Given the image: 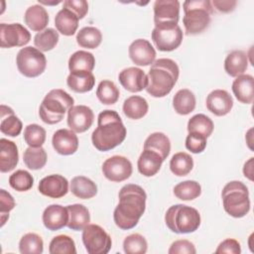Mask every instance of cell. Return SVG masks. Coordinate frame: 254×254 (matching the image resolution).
Masks as SVG:
<instances>
[{"label":"cell","instance_id":"cell-35","mask_svg":"<svg viewBox=\"0 0 254 254\" xmlns=\"http://www.w3.org/2000/svg\"><path fill=\"white\" fill-rule=\"evenodd\" d=\"M102 41V34L99 29L91 26L83 27L77 32L76 43L79 47L85 49H95Z\"/></svg>","mask_w":254,"mask_h":254},{"label":"cell","instance_id":"cell-47","mask_svg":"<svg viewBox=\"0 0 254 254\" xmlns=\"http://www.w3.org/2000/svg\"><path fill=\"white\" fill-rule=\"evenodd\" d=\"M16 202L8 191L5 190H0V219L1 226L5 224L7 219L9 218V212L15 207Z\"/></svg>","mask_w":254,"mask_h":254},{"label":"cell","instance_id":"cell-23","mask_svg":"<svg viewBox=\"0 0 254 254\" xmlns=\"http://www.w3.org/2000/svg\"><path fill=\"white\" fill-rule=\"evenodd\" d=\"M19 161V152L17 145L8 139L0 140V171L8 173L13 171Z\"/></svg>","mask_w":254,"mask_h":254},{"label":"cell","instance_id":"cell-39","mask_svg":"<svg viewBox=\"0 0 254 254\" xmlns=\"http://www.w3.org/2000/svg\"><path fill=\"white\" fill-rule=\"evenodd\" d=\"M47 152L43 147H28L23 155L25 165L30 170H40L47 163Z\"/></svg>","mask_w":254,"mask_h":254},{"label":"cell","instance_id":"cell-27","mask_svg":"<svg viewBox=\"0 0 254 254\" xmlns=\"http://www.w3.org/2000/svg\"><path fill=\"white\" fill-rule=\"evenodd\" d=\"M78 17L69 9H61L55 17V25L61 34L64 36H72L78 27Z\"/></svg>","mask_w":254,"mask_h":254},{"label":"cell","instance_id":"cell-10","mask_svg":"<svg viewBox=\"0 0 254 254\" xmlns=\"http://www.w3.org/2000/svg\"><path fill=\"white\" fill-rule=\"evenodd\" d=\"M183 31L178 24L155 26L152 31L153 43L162 52H172L178 49L183 42Z\"/></svg>","mask_w":254,"mask_h":254},{"label":"cell","instance_id":"cell-26","mask_svg":"<svg viewBox=\"0 0 254 254\" xmlns=\"http://www.w3.org/2000/svg\"><path fill=\"white\" fill-rule=\"evenodd\" d=\"M22 129V121L17 115H15L14 110L11 107L2 104L0 131L4 135H8L10 137H17L18 135H20Z\"/></svg>","mask_w":254,"mask_h":254},{"label":"cell","instance_id":"cell-48","mask_svg":"<svg viewBox=\"0 0 254 254\" xmlns=\"http://www.w3.org/2000/svg\"><path fill=\"white\" fill-rule=\"evenodd\" d=\"M206 137L197 133H189L186 138V148L193 154H199L206 147Z\"/></svg>","mask_w":254,"mask_h":254},{"label":"cell","instance_id":"cell-4","mask_svg":"<svg viewBox=\"0 0 254 254\" xmlns=\"http://www.w3.org/2000/svg\"><path fill=\"white\" fill-rule=\"evenodd\" d=\"M73 103L72 96L64 89H52L47 93L40 105V118L47 124H57L64 119L65 112L73 106Z\"/></svg>","mask_w":254,"mask_h":254},{"label":"cell","instance_id":"cell-20","mask_svg":"<svg viewBox=\"0 0 254 254\" xmlns=\"http://www.w3.org/2000/svg\"><path fill=\"white\" fill-rule=\"evenodd\" d=\"M43 223L51 231L64 228L68 222L67 208L61 204H51L43 212Z\"/></svg>","mask_w":254,"mask_h":254},{"label":"cell","instance_id":"cell-21","mask_svg":"<svg viewBox=\"0 0 254 254\" xmlns=\"http://www.w3.org/2000/svg\"><path fill=\"white\" fill-rule=\"evenodd\" d=\"M164 159L159 153L150 149H143L137 162L138 171L145 177H153L160 171Z\"/></svg>","mask_w":254,"mask_h":254},{"label":"cell","instance_id":"cell-33","mask_svg":"<svg viewBox=\"0 0 254 254\" xmlns=\"http://www.w3.org/2000/svg\"><path fill=\"white\" fill-rule=\"evenodd\" d=\"M95 65L94 56L86 51H76L68 59V69L72 71H92Z\"/></svg>","mask_w":254,"mask_h":254},{"label":"cell","instance_id":"cell-17","mask_svg":"<svg viewBox=\"0 0 254 254\" xmlns=\"http://www.w3.org/2000/svg\"><path fill=\"white\" fill-rule=\"evenodd\" d=\"M52 144L57 153L64 156L72 155L77 151L78 138L75 132L69 129L57 130L52 138Z\"/></svg>","mask_w":254,"mask_h":254},{"label":"cell","instance_id":"cell-54","mask_svg":"<svg viewBox=\"0 0 254 254\" xmlns=\"http://www.w3.org/2000/svg\"><path fill=\"white\" fill-rule=\"evenodd\" d=\"M40 4H44V5H58L61 3V1H54V2H48V1H43V0H39Z\"/></svg>","mask_w":254,"mask_h":254},{"label":"cell","instance_id":"cell-29","mask_svg":"<svg viewBox=\"0 0 254 254\" xmlns=\"http://www.w3.org/2000/svg\"><path fill=\"white\" fill-rule=\"evenodd\" d=\"M68 211L67 227L71 230H82L90 222V214L86 206L75 203L66 206Z\"/></svg>","mask_w":254,"mask_h":254},{"label":"cell","instance_id":"cell-14","mask_svg":"<svg viewBox=\"0 0 254 254\" xmlns=\"http://www.w3.org/2000/svg\"><path fill=\"white\" fill-rule=\"evenodd\" d=\"M93 120V111L86 105H73L67 111V125L75 133H82L88 130Z\"/></svg>","mask_w":254,"mask_h":254},{"label":"cell","instance_id":"cell-19","mask_svg":"<svg viewBox=\"0 0 254 254\" xmlns=\"http://www.w3.org/2000/svg\"><path fill=\"white\" fill-rule=\"evenodd\" d=\"M206 108L216 116L228 114L233 107L232 96L224 89H214L206 97Z\"/></svg>","mask_w":254,"mask_h":254},{"label":"cell","instance_id":"cell-52","mask_svg":"<svg viewBox=\"0 0 254 254\" xmlns=\"http://www.w3.org/2000/svg\"><path fill=\"white\" fill-rule=\"evenodd\" d=\"M237 2L234 0H213L211 2L212 7L221 13L232 12L236 7Z\"/></svg>","mask_w":254,"mask_h":254},{"label":"cell","instance_id":"cell-51","mask_svg":"<svg viewBox=\"0 0 254 254\" xmlns=\"http://www.w3.org/2000/svg\"><path fill=\"white\" fill-rule=\"evenodd\" d=\"M215 253L216 254H221V253L240 254L241 253L240 243L233 238H227L219 243V245L215 250Z\"/></svg>","mask_w":254,"mask_h":254},{"label":"cell","instance_id":"cell-15","mask_svg":"<svg viewBox=\"0 0 254 254\" xmlns=\"http://www.w3.org/2000/svg\"><path fill=\"white\" fill-rule=\"evenodd\" d=\"M38 190L45 196L60 198L68 192V182L62 175H50L40 181Z\"/></svg>","mask_w":254,"mask_h":254},{"label":"cell","instance_id":"cell-46","mask_svg":"<svg viewBox=\"0 0 254 254\" xmlns=\"http://www.w3.org/2000/svg\"><path fill=\"white\" fill-rule=\"evenodd\" d=\"M46 135V130L38 124H29L24 129V140L29 147H42Z\"/></svg>","mask_w":254,"mask_h":254},{"label":"cell","instance_id":"cell-49","mask_svg":"<svg viewBox=\"0 0 254 254\" xmlns=\"http://www.w3.org/2000/svg\"><path fill=\"white\" fill-rule=\"evenodd\" d=\"M168 253L169 254H195L196 250L194 245L190 241L187 239H180L171 244Z\"/></svg>","mask_w":254,"mask_h":254},{"label":"cell","instance_id":"cell-53","mask_svg":"<svg viewBox=\"0 0 254 254\" xmlns=\"http://www.w3.org/2000/svg\"><path fill=\"white\" fill-rule=\"evenodd\" d=\"M243 174L250 181H253V158H250L243 167Z\"/></svg>","mask_w":254,"mask_h":254},{"label":"cell","instance_id":"cell-7","mask_svg":"<svg viewBox=\"0 0 254 254\" xmlns=\"http://www.w3.org/2000/svg\"><path fill=\"white\" fill-rule=\"evenodd\" d=\"M221 198L224 210L232 217H243L250 210L249 191L242 182L227 183L222 190Z\"/></svg>","mask_w":254,"mask_h":254},{"label":"cell","instance_id":"cell-1","mask_svg":"<svg viewBox=\"0 0 254 254\" xmlns=\"http://www.w3.org/2000/svg\"><path fill=\"white\" fill-rule=\"evenodd\" d=\"M118 197L119 202L113 212L114 222L120 229H132L145 212L147 194L140 186L128 184L121 188Z\"/></svg>","mask_w":254,"mask_h":254},{"label":"cell","instance_id":"cell-8","mask_svg":"<svg viewBox=\"0 0 254 254\" xmlns=\"http://www.w3.org/2000/svg\"><path fill=\"white\" fill-rule=\"evenodd\" d=\"M16 64L21 74L27 77H37L45 71L47 59L43 52L37 48L28 46L18 52Z\"/></svg>","mask_w":254,"mask_h":254},{"label":"cell","instance_id":"cell-25","mask_svg":"<svg viewBox=\"0 0 254 254\" xmlns=\"http://www.w3.org/2000/svg\"><path fill=\"white\" fill-rule=\"evenodd\" d=\"M248 67V56L245 52L235 50L229 53L224 61V69L232 77L243 74Z\"/></svg>","mask_w":254,"mask_h":254},{"label":"cell","instance_id":"cell-11","mask_svg":"<svg viewBox=\"0 0 254 254\" xmlns=\"http://www.w3.org/2000/svg\"><path fill=\"white\" fill-rule=\"evenodd\" d=\"M31 40V34L19 23L0 24V46L1 48L24 47Z\"/></svg>","mask_w":254,"mask_h":254},{"label":"cell","instance_id":"cell-12","mask_svg":"<svg viewBox=\"0 0 254 254\" xmlns=\"http://www.w3.org/2000/svg\"><path fill=\"white\" fill-rule=\"evenodd\" d=\"M101 170L107 180L119 183L130 178L133 168L129 159L124 156L115 155L103 162Z\"/></svg>","mask_w":254,"mask_h":254},{"label":"cell","instance_id":"cell-6","mask_svg":"<svg viewBox=\"0 0 254 254\" xmlns=\"http://www.w3.org/2000/svg\"><path fill=\"white\" fill-rule=\"evenodd\" d=\"M165 222L168 228L175 233H191L197 230L200 225V214L191 206L175 204L167 210Z\"/></svg>","mask_w":254,"mask_h":254},{"label":"cell","instance_id":"cell-40","mask_svg":"<svg viewBox=\"0 0 254 254\" xmlns=\"http://www.w3.org/2000/svg\"><path fill=\"white\" fill-rule=\"evenodd\" d=\"M60 40L59 33L53 28H46L37 33L34 37V45L41 52H48L53 50Z\"/></svg>","mask_w":254,"mask_h":254},{"label":"cell","instance_id":"cell-34","mask_svg":"<svg viewBox=\"0 0 254 254\" xmlns=\"http://www.w3.org/2000/svg\"><path fill=\"white\" fill-rule=\"evenodd\" d=\"M144 149H150L159 153L165 161L171 152V142L166 134L155 132L149 135L145 140Z\"/></svg>","mask_w":254,"mask_h":254},{"label":"cell","instance_id":"cell-18","mask_svg":"<svg viewBox=\"0 0 254 254\" xmlns=\"http://www.w3.org/2000/svg\"><path fill=\"white\" fill-rule=\"evenodd\" d=\"M119 82L121 85L130 92L142 91L147 86V75L139 67L131 66L124 68L118 75Z\"/></svg>","mask_w":254,"mask_h":254},{"label":"cell","instance_id":"cell-42","mask_svg":"<svg viewBox=\"0 0 254 254\" xmlns=\"http://www.w3.org/2000/svg\"><path fill=\"white\" fill-rule=\"evenodd\" d=\"M44 250V242L40 235L29 232L22 236L19 242V251L22 254H41Z\"/></svg>","mask_w":254,"mask_h":254},{"label":"cell","instance_id":"cell-38","mask_svg":"<svg viewBox=\"0 0 254 254\" xmlns=\"http://www.w3.org/2000/svg\"><path fill=\"white\" fill-rule=\"evenodd\" d=\"M119 95L120 91L113 81L104 79L99 82L96 89V96L102 104L110 105L116 103Z\"/></svg>","mask_w":254,"mask_h":254},{"label":"cell","instance_id":"cell-2","mask_svg":"<svg viewBox=\"0 0 254 254\" xmlns=\"http://www.w3.org/2000/svg\"><path fill=\"white\" fill-rule=\"evenodd\" d=\"M126 128L119 114L110 109L101 111L97 118V127L91 134L93 146L106 152L120 145L126 138Z\"/></svg>","mask_w":254,"mask_h":254},{"label":"cell","instance_id":"cell-16","mask_svg":"<svg viewBox=\"0 0 254 254\" xmlns=\"http://www.w3.org/2000/svg\"><path fill=\"white\" fill-rule=\"evenodd\" d=\"M131 61L141 66L152 64L156 59V51L148 40L137 39L131 43L128 49Z\"/></svg>","mask_w":254,"mask_h":254},{"label":"cell","instance_id":"cell-30","mask_svg":"<svg viewBox=\"0 0 254 254\" xmlns=\"http://www.w3.org/2000/svg\"><path fill=\"white\" fill-rule=\"evenodd\" d=\"M70 191L78 198L88 199L96 195L97 186L84 176H76L70 182Z\"/></svg>","mask_w":254,"mask_h":254},{"label":"cell","instance_id":"cell-13","mask_svg":"<svg viewBox=\"0 0 254 254\" xmlns=\"http://www.w3.org/2000/svg\"><path fill=\"white\" fill-rule=\"evenodd\" d=\"M180 2L178 0H156L154 3L155 26L178 24Z\"/></svg>","mask_w":254,"mask_h":254},{"label":"cell","instance_id":"cell-22","mask_svg":"<svg viewBox=\"0 0 254 254\" xmlns=\"http://www.w3.org/2000/svg\"><path fill=\"white\" fill-rule=\"evenodd\" d=\"M232 91L238 101L252 103L254 99V78L251 74H241L232 82Z\"/></svg>","mask_w":254,"mask_h":254},{"label":"cell","instance_id":"cell-41","mask_svg":"<svg viewBox=\"0 0 254 254\" xmlns=\"http://www.w3.org/2000/svg\"><path fill=\"white\" fill-rule=\"evenodd\" d=\"M201 193V187L195 181H185L174 188V194L182 200H192Z\"/></svg>","mask_w":254,"mask_h":254},{"label":"cell","instance_id":"cell-24","mask_svg":"<svg viewBox=\"0 0 254 254\" xmlns=\"http://www.w3.org/2000/svg\"><path fill=\"white\" fill-rule=\"evenodd\" d=\"M25 24L35 32H41L46 29L49 23V14L41 4H35L27 8L24 14Z\"/></svg>","mask_w":254,"mask_h":254},{"label":"cell","instance_id":"cell-31","mask_svg":"<svg viewBox=\"0 0 254 254\" xmlns=\"http://www.w3.org/2000/svg\"><path fill=\"white\" fill-rule=\"evenodd\" d=\"M123 113L130 119H141L143 118L149 109L147 100L139 95H132L125 99L123 103Z\"/></svg>","mask_w":254,"mask_h":254},{"label":"cell","instance_id":"cell-44","mask_svg":"<svg viewBox=\"0 0 254 254\" xmlns=\"http://www.w3.org/2000/svg\"><path fill=\"white\" fill-rule=\"evenodd\" d=\"M123 249L127 254H144L147 252L148 243L143 235L133 233L124 239Z\"/></svg>","mask_w":254,"mask_h":254},{"label":"cell","instance_id":"cell-28","mask_svg":"<svg viewBox=\"0 0 254 254\" xmlns=\"http://www.w3.org/2000/svg\"><path fill=\"white\" fill-rule=\"evenodd\" d=\"M95 83V78L90 71H72L66 78L67 86L74 92L84 93L90 91Z\"/></svg>","mask_w":254,"mask_h":254},{"label":"cell","instance_id":"cell-43","mask_svg":"<svg viewBox=\"0 0 254 254\" xmlns=\"http://www.w3.org/2000/svg\"><path fill=\"white\" fill-rule=\"evenodd\" d=\"M49 252L51 254H75V244L71 237L67 235L55 236L49 245Z\"/></svg>","mask_w":254,"mask_h":254},{"label":"cell","instance_id":"cell-50","mask_svg":"<svg viewBox=\"0 0 254 254\" xmlns=\"http://www.w3.org/2000/svg\"><path fill=\"white\" fill-rule=\"evenodd\" d=\"M63 7L71 10L79 20L84 18L88 12V3L85 0H65Z\"/></svg>","mask_w":254,"mask_h":254},{"label":"cell","instance_id":"cell-45","mask_svg":"<svg viewBox=\"0 0 254 254\" xmlns=\"http://www.w3.org/2000/svg\"><path fill=\"white\" fill-rule=\"evenodd\" d=\"M9 185L17 191H27L32 189L34 178L28 171L18 170L10 176Z\"/></svg>","mask_w":254,"mask_h":254},{"label":"cell","instance_id":"cell-36","mask_svg":"<svg viewBox=\"0 0 254 254\" xmlns=\"http://www.w3.org/2000/svg\"><path fill=\"white\" fill-rule=\"evenodd\" d=\"M193 168V160L190 154L186 152H178L173 155L170 161L171 172L178 177H185Z\"/></svg>","mask_w":254,"mask_h":254},{"label":"cell","instance_id":"cell-3","mask_svg":"<svg viewBox=\"0 0 254 254\" xmlns=\"http://www.w3.org/2000/svg\"><path fill=\"white\" fill-rule=\"evenodd\" d=\"M180 68L177 63L171 59H159L155 61L147 74L146 91L153 97H164L171 92L179 79Z\"/></svg>","mask_w":254,"mask_h":254},{"label":"cell","instance_id":"cell-37","mask_svg":"<svg viewBox=\"0 0 254 254\" xmlns=\"http://www.w3.org/2000/svg\"><path fill=\"white\" fill-rule=\"evenodd\" d=\"M214 125L212 120L201 113L193 115L188 122V131L189 133H197L206 138H208L212 131Z\"/></svg>","mask_w":254,"mask_h":254},{"label":"cell","instance_id":"cell-5","mask_svg":"<svg viewBox=\"0 0 254 254\" xmlns=\"http://www.w3.org/2000/svg\"><path fill=\"white\" fill-rule=\"evenodd\" d=\"M183 7V24L188 35L200 34L208 27L213 10L209 0H187Z\"/></svg>","mask_w":254,"mask_h":254},{"label":"cell","instance_id":"cell-32","mask_svg":"<svg viewBox=\"0 0 254 254\" xmlns=\"http://www.w3.org/2000/svg\"><path fill=\"white\" fill-rule=\"evenodd\" d=\"M195 96L192 91L183 88L177 91L173 98V107L180 115H188L195 108Z\"/></svg>","mask_w":254,"mask_h":254},{"label":"cell","instance_id":"cell-9","mask_svg":"<svg viewBox=\"0 0 254 254\" xmlns=\"http://www.w3.org/2000/svg\"><path fill=\"white\" fill-rule=\"evenodd\" d=\"M81 238L89 254H106L112 246L110 235L98 224H87L82 229Z\"/></svg>","mask_w":254,"mask_h":254}]
</instances>
